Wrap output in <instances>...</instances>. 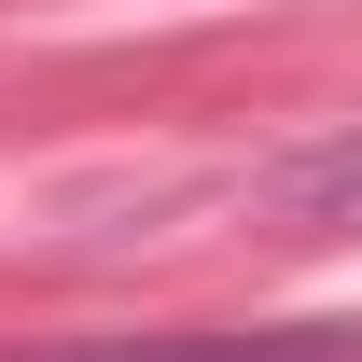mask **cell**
I'll return each mask as SVG.
<instances>
[{
	"label": "cell",
	"instance_id": "2",
	"mask_svg": "<svg viewBox=\"0 0 362 362\" xmlns=\"http://www.w3.org/2000/svg\"><path fill=\"white\" fill-rule=\"evenodd\" d=\"M84 362H362L349 320H320V334H209V349H84Z\"/></svg>",
	"mask_w": 362,
	"mask_h": 362
},
{
	"label": "cell",
	"instance_id": "1",
	"mask_svg": "<svg viewBox=\"0 0 362 362\" xmlns=\"http://www.w3.org/2000/svg\"><path fill=\"white\" fill-rule=\"evenodd\" d=\"M279 209L307 237H362V126L320 139V153H293V168H279Z\"/></svg>",
	"mask_w": 362,
	"mask_h": 362
}]
</instances>
